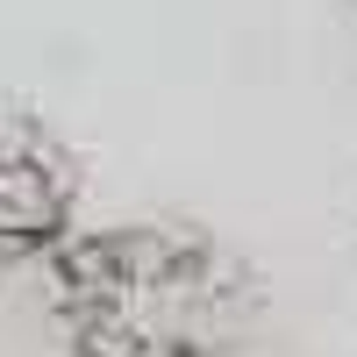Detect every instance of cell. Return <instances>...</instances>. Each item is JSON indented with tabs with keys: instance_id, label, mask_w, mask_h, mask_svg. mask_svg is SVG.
<instances>
[{
	"instance_id": "obj_1",
	"label": "cell",
	"mask_w": 357,
	"mask_h": 357,
	"mask_svg": "<svg viewBox=\"0 0 357 357\" xmlns=\"http://www.w3.org/2000/svg\"><path fill=\"white\" fill-rule=\"evenodd\" d=\"M79 321L72 301L43 264L8 257L0 264V357H72Z\"/></svg>"
},
{
	"instance_id": "obj_2",
	"label": "cell",
	"mask_w": 357,
	"mask_h": 357,
	"mask_svg": "<svg viewBox=\"0 0 357 357\" xmlns=\"http://www.w3.org/2000/svg\"><path fill=\"white\" fill-rule=\"evenodd\" d=\"M57 215H65V172H57L50 143L15 122L0 129V236H43Z\"/></svg>"
},
{
	"instance_id": "obj_3",
	"label": "cell",
	"mask_w": 357,
	"mask_h": 357,
	"mask_svg": "<svg viewBox=\"0 0 357 357\" xmlns=\"http://www.w3.org/2000/svg\"><path fill=\"white\" fill-rule=\"evenodd\" d=\"M343 22H350V29H357V0H343Z\"/></svg>"
}]
</instances>
